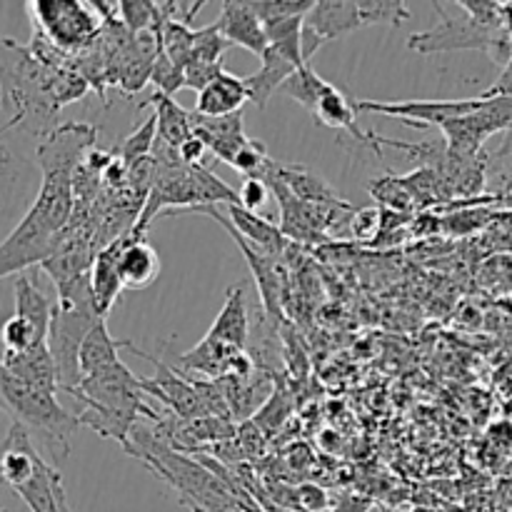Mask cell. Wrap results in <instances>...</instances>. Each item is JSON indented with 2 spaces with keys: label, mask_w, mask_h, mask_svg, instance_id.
Wrapping results in <instances>:
<instances>
[{
  "label": "cell",
  "mask_w": 512,
  "mask_h": 512,
  "mask_svg": "<svg viewBox=\"0 0 512 512\" xmlns=\"http://www.w3.org/2000/svg\"><path fill=\"white\" fill-rule=\"evenodd\" d=\"M75 215V190L70 173H43L38 195L25 218L0 245V273L10 278L25 268L43 265L58 248Z\"/></svg>",
  "instance_id": "cell-1"
},
{
  "label": "cell",
  "mask_w": 512,
  "mask_h": 512,
  "mask_svg": "<svg viewBox=\"0 0 512 512\" xmlns=\"http://www.w3.org/2000/svg\"><path fill=\"white\" fill-rule=\"evenodd\" d=\"M68 395H73L83 405L78 410L80 425L98 433L100 438L115 440L123 448L130 445V433L140 423V418H148L153 423L160 420V413H155L145 403V390L140 385V378L130 373L125 363L88 375Z\"/></svg>",
  "instance_id": "cell-2"
},
{
  "label": "cell",
  "mask_w": 512,
  "mask_h": 512,
  "mask_svg": "<svg viewBox=\"0 0 512 512\" xmlns=\"http://www.w3.org/2000/svg\"><path fill=\"white\" fill-rule=\"evenodd\" d=\"M100 318L98 305H95L93 283L90 275L75 280V283L58 288V303H55L53 325H50V353H53L55 365H58L60 390L70 393L80 385L83 373H80V348L85 338Z\"/></svg>",
  "instance_id": "cell-3"
},
{
  "label": "cell",
  "mask_w": 512,
  "mask_h": 512,
  "mask_svg": "<svg viewBox=\"0 0 512 512\" xmlns=\"http://www.w3.org/2000/svg\"><path fill=\"white\" fill-rule=\"evenodd\" d=\"M0 390H3L5 410L13 415L15 423L25 425L28 433L40 435L53 455V465L70 453V438L80 425L78 413H70L58 403V393L25 383L8 370H0Z\"/></svg>",
  "instance_id": "cell-4"
},
{
  "label": "cell",
  "mask_w": 512,
  "mask_h": 512,
  "mask_svg": "<svg viewBox=\"0 0 512 512\" xmlns=\"http://www.w3.org/2000/svg\"><path fill=\"white\" fill-rule=\"evenodd\" d=\"M410 18L405 3H338V0H320L313 5L303 23V55L310 63L323 45L335 38L353 33L358 28H368L375 23L400 25Z\"/></svg>",
  "instance_id": "cell-5"
},
{
  "label": "cell",
  "mask_w": 512,
  "mask_h": 512,
  "mask_svg": "<svg viewBox=\"0 0 512 512\" xmlns=\"http://www.w3.org/2000/svg\"><path fill=\"white\" fill-rule=\"evenodd\" d=\"M33 25L38 33L65 53L85 50L103 30V18L93 3H75V0H33L28 3Z\"/></svg>",
  "instance_id": "cell-6"
},
{
  "label": "cell",
  "mask_w": 512,
  "mask_h": 512,
  "mask_svg": "<svg viewBox=\"0 0 512 512\" xmlns=\"http://www.w3.org/2000/svg\"><path fill=\"white\" fill-rule=\"evenodd\" d=\"M512 123V95L483 93V105L475 113L440 125L450 153L480 155L493 135L505 133Z\"/></svg>",
  "instance_id": "cell-7"
},
{
  "label": "cell",
  "mask_w": 512,
  "mask_h": 512,
  "mask_svg": "<svg viewBox=\"0 0 512 512\" xmlns=\"http://www.w3.org/2000/svg\"><path fill=\"white\" fill-rule=\"evenodd\" d=\"M193 213L208 215V218L218 220V223L223 225L225 230H228L230 238L235 240L238 250L245 255V260H248V268H250V273H253L255 285H258L260 300H263L265 318H268L270 323H280V320H283V313H285L283 263H280V260H275V258H270V255L263 253L260 248H255L250 240H245L243 235L235 230V225L230 223L225 215H220L215 208H198V210H193Z\"/></svg>",
  "instance_id": "cell-8"
},
{
  "label": "cell",
  "mask_w": 512,
  "mask_h": 512,
  "mask_svg": "<svg viewBox=\"0 0 512 512\" xmlns=\"http://www.w3.org/2000/svg\"><path fill=\"white\" fill-rule=\"evenodd\" d=\"M98 128L90 123H63L40 135L35 158L40 173H70L75 175L85 155L95 148Z\"/></svg>",
  "instance_id": "cell-9"
},
{
  "label": "cell",
  "mask_w": 512,
  "mask_h": 512,
  "mask_svg": "<svg viewBox=\"0 0 512 512\" xmlns=\"http://www.w3.org/2000/svg\"><path fill=\"white\" fill-rule=\"evenodd\" d=\"M360 113H378L388 118H400L410 128L425 130L430 125H443L453 118L475 113L483 105L480 98H463V100H403V103H380V100H355Z\"/></svg>",
  "instance_id": "cell-10"
},
{
  "label": "cell",
  "mask_w": 512,
  "mask_h": 512,
  "mask_svg": "<svg viewBox=\"0 0 512 512\" xmlns=\"http://www.w3.org/2000/svg\"><path fill=\"white\" fill-rule=\"evenodd\" d=\"M128 350H133L135 355H140V358L150 360V363L155 365L153 378H140L145 395H153L155 400L168 405V408L173 410L175 418L180 420L208 418V410H205V403L198 395V390H195L193 380H185L173 365L163 363V360L153 358V355L148 353H140L138 348H133V343H130Z\"/></svg>",
  "instance_id": "cell-11"
},
{
  "label": "cell",
  "mask_w": 512,
  "mask_h": 512,
  "mask_svg": "<svg viewBox=\"0 0 512 512\" xmlns=\"http://www.w3.org/2000/svg\"><path fill=\"white\" fill-rule=\"evenodd\" d=\"M178 365L185 373H198L208 380H220L228 378V375L250 378V375L258 373V365L245 350L220 343V340L208 338V335L195 348L180 355Z\"/></svg>",
  "instance_id": "cell-12"
},
{
  "label": "cell",
  "mask_w": 512,
  "mask_h": 512,
  "mask_svg": "<svg viewBox=\"0 0 512 512\" xmlns=\"http://www.w3.org/2000/svg\"><path fill=\"white\" fill-rule=\"evenodd\" d=\"M408 43L410 48L420 50V53H438V50L458 48L493 50L500 48V35L495 33V25L480 23L475 18H468L465 23L445 18V25L425 30V33H415Z\"/></svg>",
  "instance_id": "cell-13"
},
{
  "label": "cell",
  "mask_w": 512,
  "mask_h": 512,
  "mask_svg": "<svg viewBox=\"0 0 512 512\" xmlns=\"http://www.w3.org/2000/svg\"><path fill=\"white\" fill-rule=\"evenodd\" d=\"M220 18L215 20L220 33L225 35L230 45H240V48L250 50L253 55L263 58L268 53V35H265L263 20L255 15L250 3H235V0H225Z\"/></svg>",
  "instance_id": "cell-14"
},
{
  "label": "cell",
  "mask_w": 512,
  "mask_h": 512,
  "mask_svg": "<svg viewBox=\"0 0 512 512\" xmlns=\"http://www.w3.org/2000/svg\"><path fill=\"white\" fill-rule=\"evenodd\" d=\"M193 128L195 135L208 145L210 153L228 165H233V160L250 140L243 130V113L208 118V115H198L193 110Z\"/></svg>",
  "instance_id": "cell-15"
},
{
  "label": "cell",
  "mask_w": 512,
  "mask_h": 512,
  "mask_svg": "<svg viewBox=\"0 0 512 512\" xmlns=\"http://www.w3.org/2000/svg\"><path fill=\"white\" fill-rule=\"evenodd\" d=\"M358 103L350 100L338 85L330 83V88L325 90V95L320 98L318 108H315V118L320 120L328 128H343L358 140L360 145H368L375 153L383 155V145H380V135L373 133V130H363L358 125Z\"/></svg>",
  "instance_id": "cell-16"
},
{
  "label": "cell",
  "mask_w": 512,
  "mask_h": 512,
  "mask_svg": "<svg viewBox=\"0 0 512 512\" xmlns=\"http://www.w3.org/2000/svg\"><path fill=\"white\" fill-rule=\"evenodd\" d=\"M125 243H128V235L105 245L98 253V258H95L93 270H90V283H93V295L100 318H108L113 305L118 303L120 293L125 290L123 278H120V255H123Z\"/></svg>",
  "instance_id": "cell-17"
},
{
  "label": "cell",
  "mask_w": 512,
  "mask_h": 512,
  "mask_svg": "<svg viewBox=\"0 0 512 512\" xmlns=\"http://www.w3.org/2000/svg\"><path fill=\"white\" fill-rule=\"evenodd\" d=\"M228 220L235 225L240 235L245 240L260 248L263 253H268L270 258L280 260L283 263L288 258L290 248H293V240H288L280 230V225H273L268 218H263L260 213H253V210H245L243 205H230L228 208Z\"/></svg>",
  "instance_id": "cell-18"
},
{
  "label": "cell",
  "mask_w": 512,
  "mask_h": 512,
  "mask_svg": "<svg viewBox=\"0 0 512 512\" xmlns=\"http://www.w3.org/2000/svg\"><path fill=\"white\" fill-rule=\"evenodd\" d=\"M0 370H8L15 378L35 385V388L53 390V393L60 390L58 365H55L48 343H38L33 348L23 350V353H10V350H5L3 368Z\"/></svg>",
  "instance_id": "cell-19"
},
{
  "label": "cell",
  "mask_w": 512,
  "mask_h": 512,
  "mask_svg": "<svg viewBox=\"0 0 512 512\" xmlns=\"http://www.w3.org/2000/svg\"><path fill=\"white\" fill-rule=\"evenodd\" d=\"M250 100V90L245 78L225 70L218 80L200 90L195 100V113L208 115V118H223V115L243 113V105Z\"/></svg>",
  "instance_id": "cell-20"
},
{
  "label": "cell",
  "mask_w": 512,
  "mask_h": 512,
  "mask_svg": "<svg viewBox=\"0 0 512 512\" xmlns=\"http://www.w3.org/2000/svg\"><path fill=\"white\" fill-rule=\"evenodd\" d=\"M208 338L220 340L225 345L245 350L250 338V318H248V303H245V285L238 283L228 288L225 293V303L220 308L218 318L213 320L208 330Z\"/></svg>",
  "instance_id": "cell-21"
},
{
  "label": "cell",
  "mask_w": 512,
  "mask_h": 512,
  "mask_svg": "<svg viewBox=\"0 0 512 512\" xmlns=\"http://www.w3.org/2000/svg\"><path fill=\"white\" fill-rule=\"evenodd\" d=\"M160 275V258L145 238L128 233L123 255H120V278L128 290H143Z\"/></svg>",
  "instance_id": "cell-22"
},
{
  "label": "cell",
  "mask_w": 512,
  "mask_h": 512,
  "mask_svg": "<svg viewBox=\"0 0 512 512\" xmlns=\"http://www.w3.org/2000/svg\"><path fill=\"white\" fill-rule=\"evenodd\" d=\"M260 60H263L260 70L258 73L248 75L245 83H248V90H250V103L258 105L260 110H265L268 100L273 98L275 93H280V88H283V85L288 83L300 68L293 63V60H288L285 55H280L278 50L273 48H268V53H265Z\"/></svg>",
  "instance_id": "cell-23"
},
{
  "label": "cell",
  "mask_w": 512,
  "mask_h": 512,
  "mask_svg": "<svg viewBox=\"0 0 512 512\" xmlns=\"http://www.w3.org/2000/svg\"><path fill=\"white\" fill-rule=\"evenodd\" d=\"M13 288H15V315H20V318L28 320V323L33 325L40 343H48L55 305L50 303L48 295L35 285V280L30 278V275L20 273L18 278H15Z\"/></svg>",
  "instance_id": "cell-24"
},
{
  "label": "cell",
  "mask_w": 512,
  "mask_h": 512,
  "mask_svg": "<svg viewBox=\"0 0 512 512\" xmlns=\"http://www.w3.org/2000/svg\"><path fill=\"white\" fill-rule=\"evenodd\" d=\"M275 173H278V178L293 190L295 198L303 200V203L323 205V208H338V205L348 203V200L338 198V193H335L318 173L303 168V165L275 163Z\"/></svg>",
  "instance_id": "cell-25"
},
{
  "label": "cell",
  "mask_w": 512,
  "mask_h": 512,
  "mask_svg": "<svg viewBox=\"0 0 512 512\" xmlns=\"http://www.w3.org/2000/svg\"><path fill=\"white\" fill-rule=\"evenodd\" d=\"M123 348H130V340H115L105 320H98L95 328L88 333V338H85L83 348H80V373H83V378L123 363L120 360V350Z\"/></svg>",
  "instance_id": "cell-26"
},
{
  "label": "cell",
  "mask_w": 512,
  "mask_h": 512,
  "mask_svg": "<svg viewBox=\"0 0 512 512\" xmlns=\"http://www.w3.org/2000/svg\"><path fill=\"white\" fill-rule=\"evenodd\" d=\"M145 105H155V118H158V138L173 148H183L185 140L195 135L193 113L175 103L170 95L155 93Z\"/></svg>",
  "instance_id": "cell-27"
},
{
  "label": "cell",
  "mask_w": 512,
  "mask_h": 512,
  "mask_svg": "<svg viewBox=\"0 0 512 512\" xmlns=\"http://www.w3.org/2000/svg\"><path fill=\"white\" fill-rule=\"evenodd\" d=\"M328 88H330L328 80L320 78V75L313 70V65L305 63L303 68H300L298 73H295L293 78H290L288 83L280 88V93H285V95H290L293 100H298L305 110H310V113L315 115V108H318L320 98H323L325 90Z\"/></svg>",
  "instance_id": "cell-28"
},
{
  "label": "cell",
  "mask_w": 512,
  "mask_h": 512,
  "mask_svg": "<svg viewBox=\"0 0 512 512\" xmlns=\"http://www.w3.org/2000/svg\"><path fill=\"white\" fill-rule=\"evenodd\" d=\"M368 190L370 195H373L375 203H378V208L395 210V213H403V215H413L415 210H418L415 208L413 195L403 188L398 175L388 173L383 175V178H373L368 183Z\"/></svg>",
  "instance_id": "cell-29"
},
{
  "label": "cell",
  "mask_w": 512,
  "mask_h": 512,
  "mask_svg": "<svg viewBox=\"0 0 512 512\" xmlns=\"http://www.w3.org/2000/svg\"><path fill=\"white\" fill-rule=\"evenodd\" d=\"M498 215L500 210L485 208V205H473V208L445 213L440 218H443V233L455 235V238H465V235H473L475 230L485 228V225H493L498 220Z\"/></svg>",
  "instance_id": "cell-30"
},
{
  "label": "cell",
  "mask_w": 512,
  "mask_h": 512,
  "mask_svg": "<svg viewBox=\"0 0 512 512\" xmlns=\"http://www.w3.org/2000/svg\"><path fill=\"white\" fill-rule=\"evenodd\" d=\"M155 143H158V118H155L153 113L143 125H138V128L113 150L123 158L125 165H133L138 163V160L150 158L155 150Z\"/></svg>",
  "instance_id": "cell-31"
},
{
  "label": "cell",
  "mask_w": 512,
  "mask_h": 512,
  "mask_svg": "<svg viewBox=\"0 0 512 512\" xmlns=\"http://www.w3.org/2000/svg\"><path fill=\"white\" fill-rule=\"evenodd\" d=\"M228 48L230 43L225 40V35L220 33L218 23L203 25L200 30H195V48H193V58H190V63L220 65L223 63V53Z\"/></svg>",
  "instance_id": "cell-32"
},
{
  "label": "cell",
  "mask_w": 512,
  "mask_h": 512,
  "mask_svg": "<svg viewBox=\"0 0 512 512\" xmlns=\"http://www.w3.org/2000/svg\"><path fill=\"white\" fill-rule=\"evenodd\" d=\"M313 0H255L250 3V8L255 10L260 20L270 23V20H278V18H290V15H308L313 10Z\"/></svg>",
  "instance_id": "cell-33"
},
{
  "label": "cell",
  "mask_w": 512,
  "mask_h": 512,
  "mask_svg": "<svg viewBox=\"0 0 512 512\" xmlns=\"http://www.w3.org/2000/svg\"><path fill=\"white\" fill-rule=\"evenodd\" d=\"M268 165H270V155H268V148H265V143L250 138L248 145L240 150L238 158L233 160V165H230V168H235L238 173H243L245 178H263V173L268 170Z\"/></svg>",
  "instance_id": "cell-34"
},
{
  "label": "cell",
  "mask_w": 512,
  "mask_h": 512,
  "mask_svg": "<svg viewBox=\"0 0 512 512\" xmlns=\"http://www.w3.org/2000/svg\"><path fill=\"white\" fill-rule=\"evenodd\" d=\"M3 343L5 350H10V353H23V350L38 345L40 338L28 320H23L20 315L13 313L3 325Z\"/></svg>",
  "instance_id": "cell-35"
},
{
  "label": "cell",
  "mask_w": 512,
  "mask_h": 512,
  "mask_svg": "<svg viewBox=\"0 0 512 512\" xmlns=\"http://www.w3.org/2000/svg\"><path fill=\"white\" fill-rule=\"evenodd\" d=\"M150 83L158 88V93L170 95L173 98L175 90L185 88V70L178 68L173 60L165 53H160L153 63V75H150Z\"/></svg>",
  "instance_id": "cell-36"
},
{
  "label": "cell",
  "mask_w": 512,
  "mask_h": 512,
  "mask_svg": "<svg viewBox=\"0 0 512 512\" xmlns=\"http://www.w3.org/2000/svg\"><path fill=\"white\" fill-rule=\"evenodd\" d=\"M288 410H290L288 395L280 393V390H275V393L265 400L263 408L258 410V415H255V420L260 423L258 428L263 430L265 435H273L275 430L285 423V415H288Z\"/></svg>",
  "instance_id": "cell-37"
},
{
  "label": "cell",
  "mask_w": 512,
  "mask_h": 512,
  "mask_svg": "<svg viewBox=\"0 0 512 512\" xmlns=\"http://www.w3.org/2000/svg\"><path fill=\"white\" fill-rule=\"evenodd\" d=\"M380 233V208H358V213L353 215V223H350V238L355 240H375V235Z\"/></svg>",
  "instance_id": "cell-38"
},
{
  "label": "cell",
  "mask_w": 512,
  "mask_h": 512,
  "mask_svg": "<svg viewBox=\"0 0 512 512\" xmlns=\"http://www.w3.org/2000/svg\"><path fill=\"white\" fill-rule=\"evenodd\" d=\"M295 510L305 512H328L330 510V498L320 485H300L295 490Z\"/></svg>",
  "instance_id": "cell-39"
},
{
  "label": "cell",
  "mask_w": 512,
  "mask_h": 512,
  "mask_svg": "<svg viewBox=\"0 0 512 512\" xmlns=\"http://www.w3.org/2000/svg\"><path fill=\"white\" fill-rule=\"evenodd\" d=\"M238 195H240V205H243L245 210L258 213V210L265 205V200H268L270 188L263 178H245V183L240 185Z\"/></svg>",
  "instance_id": "cell-40"
},
{
  "label": "cell",
  "mask_w": 512,
  "mask_h": 512,
  "mask_svg": "<svg viewBox=\"0 0 512 512\" xmlns=\"http://www.w3.org/2000/svg\"><path fill=\"white\" fill-rule=\"evenodd\" d=\"M205 153H208V145H205L198 135L185 140L183 148H180V158H183V163L190 165V168H193V165H203Z\"/></svg>",
  "instance_id": "cell-41"
},
{
  "label": "cell",
  "mask_w": 512,
  "mask_h": 512,
  "mask_svg": "<svg viewBox=\"0 0 512 512\" xmlns=\"http://www.w3.org/2000/svg\"><path fill=\"white\" fill-rule=\"evenodd\" d=\"M508 155H512V123H510V128L503 133L500 148H495L493 153H488V158L490 160H503V158H508Z\"/></svg>",
  "instance_id": "cell-42"
},
{
  "label": "cell",
  "mask_w": 512,
  "mask_h": 512,
  "mask_svg": "<svg viewBox=\"0 0 512 512\" xmlns=\"http://www.w3.org/2000/svg\"><path fill=\"white\" fill-rule=\"evenodd\" d=\"M370 503L368 500H360V498H343L338 503L335 512H368Z\"/></svg>",
  "instance_id": "cell-43"
},
{
  "label": "cell",
  "mask_w": 512,
  "mask_h": 512,
  "mask_svg": "<svg viewBox=\"0 0 512 512\" xmlns=\"http://www.w3.org/2000/svg\"><path fill=\"white\" fill-rule=\"evenodd\" d=\"M490 433L498 435L500 443L510 445V448H512V423H500V428H493Z\"/></svg>",
  "instance_id": "cell-44"
},
{
  "label": "cell",
  "mask_w": 512,
  "mask_h": 512,
  "mask_svg": "<svg viewBox=\"0 0 512 512\" xmlns=\"http://www.w3.org/2000/svg\"><path fill=\"white\" fill-rule=\"evenodd\" d=\"M500 193L508 195V198H512V173L508 175V178L503 180V188H500Z\"/></svg>",
  "instance_id": "cell-45"
},
{
  "label": "cell",
  "mask_w": 512,
  "mask_h": 512,
  "mask_svg": "<svg viewBox=\"0 0 512 512\" xmlns=\"http://www.w3.org/2000/svg\"><path fill=\"white\" fill-rule=\"evenodd\" d=\"M413 512H440V510H435V508H425V505H420V508H415Z\"/></svg>",
  "instance_id": "cell-46"
}]
</instances>
